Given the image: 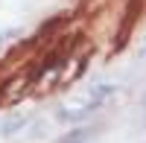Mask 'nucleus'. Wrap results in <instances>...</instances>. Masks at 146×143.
Here are the masks:
<instances>
[{
    "mask_svg": "<svg viewBox=\"0 0 146 143\" xmlns=\"http://www.w3.org/2000/svg\"><path fill=\"white\" fill-rule=\"evenodd\" d=\"M27 123H29V114H15V117H9L6 123H0V132L9 137V134H15L18 128H23Z\"/></svg>",
    "mask_w": 146,
    "mask_h": 143,
    "instance_id": "obj_1",
    "label": "nucleus"
},
{
    "mask_svg": "<svg viewBox=\"0 0 146 143\" xmlns=\"http://www.w3.org/2000/svg\"><path fill=\"white\" fill-rule=\"evenodd\" d=\"M85 137H88V132H85V128H76V132H70V137H64L62 143H82Z\"/></svg>",
    "mask_w": 146,
    "mask_h": 143,
    "instance_id": "obj_2",
    "label": "nucleus"
},
{
    "mask_svg": "<svg viewBox=\"0 0 146 143\" xmlns=\"http://www.w3.org/2000/svg\"><path fill=\"white\" fill-rule=\"evenodd\" d=\"M3 38H18V32H15V29H9V32H0V44H3Z\"/></svg>",
    "mask_w": 146,
    "mask_h": 143,
    "instance_id": "obj_3",
    "label": "nucleus"
}]
</instances>
